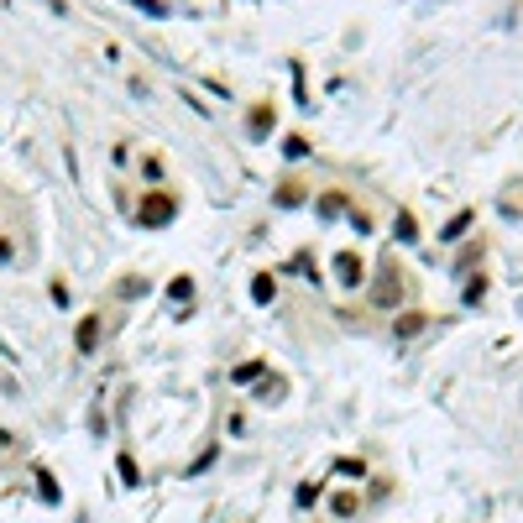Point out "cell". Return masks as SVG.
<instances>
[{"label": "cell", "mask_w": 523, "mask_h": 523, "mask_svg": "<svg viewBox=\"0 0 523 523\" xmlns=\"http://www.w3.org/2000/svg\"><path fill=\"white\" fill-rule=\"evenodd\" d=\"M173 215H178V199L168 189H147L142 210H136V220H142V225H168Z\"/></svg>", "instance_id": "cell-1"}, {"label": "cell", "mask_w": 523, "mask_h": 523, "mask_svg": "<svg viewBox=\"0 0 523 523\" xmlns=\"http://www.w3.org/2000/svg\"><path fill=\"white\" fill-rule=\"evenodd\" d=\"M335 272H340V283H346V288H361V278H367L356 252H340V257H335Z\"/></svg>", "instance_id": "cell-2"}, {"label": "cell", "mask_w": 523, "mask_h": 523, "mask_svg": "<svg viewBox=\"0 0 523 523\" xmlns=\"http://www.w3.org/2000/svg\"><path fill=\"white\" fill-rule=\"evenodd\" d=\"M74 346H79L84 356L100 346V314H84V320H79V335H74Z\"/></svg>", "instance_id": "cell-3"}, {"label": "cell", "mask_w": 523, "mask_h": 523, "mask_svg": "<svg viewBox=\"0 0 523 523\" xmlns=\"http://www.w3.org/2000/svg\"><path fill=\"white\" fill-rule=\"evenodd\" d=\"M393 231H398V241H419V220H414V210H398Z\"/></svg>", "instance_id": "cell-4"}, {"label": "cell", "mask_w": 523, "mask_h": 523, "mask_svg": "<svg viewBox=\"0 0 523 523\" xmlns=\"http://www.w3.org/2000/svg\"><path fill=\"white\" fill-rule=\"evenodd\" d=\"M262 372H267V367H262V361H241V367L231 372V382H241V388H252V382H257Z\"/></svg>", "instance_id": "cell-5"}, {"label": "cell", "mask_w": 523, "mask_h": 523, "mask_svg": "<svg viewBox=\"0 0 523 523\" xmlns=\"http://www.w3.org/2000/svg\"><path fill=\"white\" fill-rule=\"evenodd\" d=\"M320 215H325V220L346 215V194H320Z\"/></svg>", "instance_id": "cell-6"}, {"label": "cell", "mask_w": 523, "mask_h": 523, "mask_svg": "<svg viewBox=\"0 0 523 523\" xmlns=\"http://www.w3.org/2000/svg\"><path fill=\"white\" fill-rule=\"evenodd\" d=\"M356 497H361V492H335L330 513H335V518H351V513H356Z\"/></svg>", "instance_id": "cell-7"}, {"label": "cell", "mask_w": 523, "mask_h": 523, "mask_svg": "<svg viewBox=\"0 0 523 523\" xmlns=\"http://www.w3.org/2000/svg\"><path fill=\"white\" fill-rule=\"evenodd\" d=\"M252 299H257V304H272V278H267V272H257V283H252Z\"/></svg>", "instance_id": "cell-8"}, {"label": "cell", "mask_w": 523, "mask_h": 523, "mask_svg": "<svg viewBox=\"0 0 523 523\" xmlns=\"http://www.w3.org/2000/svg\"><path fill=\"white\" fill-rule=\"evenodd\" d=\"M168 293H173V299H189V293H194V278H189V272H178V278L168 283Z\"/></svg>", "instance_id": "cell-9"}, {"label": "cell", "mask_w": 523, "mask_h": 523, "mask_svg": "<svg viewBox=\"0 0 523 523\" xmlns=\"http://www.w3.org/2000/svg\"><path fill=\"white\" fill-rule=\"evenodd\" d=\"M142 178H147V184H163V157H147V163H142Z\"/></svg>", "instance_id": "cell-10"}, {"label": "cell", "mask_w": 523, "mask_h": 523, "mask_svg": "<svg viewBox=\"0 0 523 523\" xmlns=\"http://www.w3.org/2000/svg\"><path fill=\"white\" fill-rule=\"evenodd\" d=\"M419 325H424V314H408V320L398 314V325H393V330H398V335H419Z\"/></svg>", "instance_id": "cell-11"}]
</instances>
